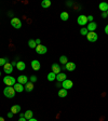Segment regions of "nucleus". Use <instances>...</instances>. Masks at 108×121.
Segmentation results:
<instances>
[{
	"mask_svg": "<svg viewBox=\"0 0 108 121\" xmlns=\"http://www.w3.org/2000/svg\"><path fill=\"white\" fill-rule=\"evenodd\" d=\"M11 25H12L15 29H20V28L22 27V22L20 21V18L13 17L12 20H11Z\"/></svg>",
	"mask_w": 108,
	"mask_h": 121,
	"instance_id": "obj_3",
	"label": "nucleus"
},
{
	"mask_svg": "<svg viewBox=\"0 0 108 121\" xmlns=\"http://www.w3.org/2000/svg\"><path fill=\"white\" fill-rule=\"evenodd\" d=\"M51 5V1L50 0H43L41 2V7L42 8H49Z\"/></svg>",
	"mask_w": 108,
	"mask_h": 121,
	"instance_id": "obj_24",
	"label": "nucleus"
},
{
	"mask_svg": "<svg viewBox=\"0 0 108 121\" xmlns=\"http://www.w3.org/2000/svg\"><path fill=\"white\" fill-rule=\"evenodd\" d=\"M0 121H4V120H3V118H2V117H0Z\"/></svg>",
	"mask_w": 108,
	"mask_h": 121,
	"instance_id": "obj_37",
	"label": "nucleus"
},
{
	"mask_svg": "<svg viewBox=\"0 0 108 121\" xmlns=\"http://www.w3.org/2000/svg\"><path fill=\"white\" fill-rule=\"evenodd\" d=\"M16 68H17L18 70H24L26 68V64L24 62H22V60H20V62L16 63Z\"/></svg>",
	"mask_w": 108,
	"mask_h": 121,
	"instance_id": "obj_18",
	"label": "nucleus"
},
{
	"mask_svg": "<svg viewBox=\"0 0 108 121\" xmlns=\"http://www.w3.org/2000/svg\"><path fill=\"white\" fill-rule=\"evenodd\" d=\"M7 60H8L7 58H0V66H4L8 63Z\"/></svg>",
	"mask_w": 108,
	"mask_h": 121,
	"instance_id": "obj_28",
	"label": "nucleus"
},
{
	"mask_svg": "<svg viewBox=\"0 0 108 121\" xmlns=\"http://www.w3.org/2000/svg\"><path fill=\"white\" fill-rule=\"evenodd\" d=\"M77 22L80 26H84L86 25V23H88V16L86 15H79L78 18H77Z\"/></svg>",
	"mask_w": 108,
	"mask_h": 121,
	"instance_id": "obj_6",
	"label": "nucleus"
},
{
	"mask_svg": "<svg viewBox=\"0 0 108 121\" xmlns=\"http://www.w3.org/2000/svg\"><path fill=\"white\" fill-rule=\"evenodd\" d=\"M13 115H14V113H13V112H11V111H10V112L8 113V118H12V117H13Z\"/></svg>",
	"mask_w": 108,
	"mask_h": 121,
	"instance_id": "obj_33",
	"label": "nucleus"
},
{
	"mask_svg": "<svg viewBox=\"0 0 108 121\" xmlns=\"http://www.w3.org/2000/svg\"><path fill=\"white\" fill-rule=\"evenodd\" d=\"M24 89H25V91H27V92H31V91L34 90V83L33 82H27L25 84V86H24Z\"/></svg>",
	"mask_w": 108,
	"mask_h": 121,
	"instance_id": "obj_17",
	"label": "nucleus"
},
{
	"mask_svg": "<svg viewBox=\"0 0 108 121\" xmlns=\"http://www.w3.org/2000/svg\"><path fill=\"white\" fill-rule=\"evenodd\" d=\"M3 94L5 95V97L8 98H13L15 96V90L13 86H7L3 90Z\"/></svg>",
	"mask_w": 108,
	"mask_h": 121,
	"instance_id": "obj_1",
	"label": "nucleus"
},
{
	"mask_svg": "<svg viewBox=\"0 0 108 121\" xmlns=\"http://www.w3.org/2000/svg\"><path fill=\"white\" fill-rule=\"evenodd\" d=\"M13 88H14L15 92H18V93H21V92H23V91L25 90L24 89V86H23V84H21V83H15L14 86H13Z\"/></svg>",
	"mask_w": 108,
	"mask_h": 121,
	"instance_id": "obj_11",
	"label": "nucleus"
},
{
	"mask_svg": "<svg viewBox=\"0 0 108 121\" xmlns=\"http://www.w3.org/2000/svg\"><path fill=\"white\" fill-rule=\"evenodd\" d=\"M3 83L7 84L8 86H13L16 83V79L12 76H5L4 78H3Z\"/></svg>",
	"mask_w": 108,
	"mask_h": 121,
	"instance_id": "obj_2",
	"label": "nucleus"
},
{
	"mask_svg": "<svg viewBox=\"0 0 108 121\" xmlns=\"http://www.w3.org/2000/svg\"><path fill=\"white\" fill-rule=\"evenodd\" d=\"M60 64H64V65H66V64L68 63V60H67V57H66L65 55H62L60 57Z\"/></svg>",
	"mask_w": 108,
	"mask_h": 121,
	"instance_id": "obj_26",
	"label": "nucleus"
},
{
	"mask_svg": "<svg viewBox=\"0 0 108 121\" xmlns=\"http://www.w3.org/2000/svg\"><path fill=\"white\" fill-rule=\"evenodd\" d=\"M0 77H1V71H0Z\"/></svg>",
	"mask_w": 108,
	"mask_h": 121,
	"instance_id": "obj_38",
	"label": "nucleus"
},
{
	"mask_svg": "<svg viewBox=\"0 0 108 121\" xmlns=\"http://www.w3.org/2000/svg\"><path fill=\"white\" fill-rule=\"evenodd\" d=\"M105 33H106V35H108V25L105 27Z\"/></svg>",
	"mask_w": 108,
	"mask_h": 121,
	"instance_id": "obj_35",
	"label": "nucleus"
},
{
	"mask_svg": "<svg viewBox=\"0 0 108 121\" xmlns=\"http://www.w3.org/2000/svg\"><path fill=\"white\" fill-rule=\"evenodd\" d=\"M28 121H38V120H37V119H34V118H31V119H29V120H28Z\"/></svg>",
	"mask_w": 108,
	"mask_h": 121,
	"instance_id": "obj_36",
	"label": "nucleus"
},
{
	"mask_svg": "<svg viewBox=\"0 0 108 121\" xmlns=\"http://www.w3.org/2000/svg\"><path fill=\"white\" fill-rule=\"evenodd\" d=\"M73 86V83L71 80H69V79H66V80H64L63 82H62V86H63V89H66V90H68V89H71Z\"/></svg>",
	"mask_w": 108,
	"mask_h": 121,
	"instance_id": "obj_7",
	"label": "nucleus"
},
{
	"mask_svg": "<svg viewBox=\"0 0 108 121\" xmlns=\"http://www.w3.org/2000/svg\"><path fill=\"white\" fill-rule=\"evenodd\" d=\"M33 115H34V112L31 110H27L26 112H24V117H25L27 120H29V119L33 118Z\"/></svg>",
	"mask_w": 108,
	"mask_h": 121,
	"instance_id": "obj_21",
	"label": "nucleus"
},
{
	"mask_svg": "<svg viewBox=\"0 0 108 121\" xmlns=\"http://www.w3.org/2000/svg\"><path fill=\"white\" fill-rule=\"evenodd\" d=\"M88 33L89 31H88V29H86V27H83V28H81L80 29V34L82 36H86L88 35Z\"/></svg>",
	"mask_w": 108,
	"mask_h": 121,
	"instance_id": "obj_27",
	"label": "nucleus"
},
{
	"mask_svg": "<svg viewBox=\"0 0 108 121\" xmlns=\"http://www.w3.org/2000/svg\"><path fill=\"white\" fill-rule=\"evenodd\" d=\"M96 28H97V24H96V23H94V22H92V23H89V25H88V27H86V29H88L89 33H92V31H94Z\"/></svg>",
	"mask_w": 108,
	"mask_h": 121,
	"instance_id": "obj_10",
	"label": "nucleus"
},
{
	"mask_svg": "<svg viewBox=\"0 0 108 121\" xmlns=\"http://www.w3.org/2000/svg\"><path fill=\"white\" fill-rule=\"evenodd\" d=\"M36 41V44H40V39H37V40H35Z\"/></svg>",
	"mask_w": 108,
	"mask_h": 121,
	"instance_id": "obj_34",
	"label": "nucleus"
},
{
	"mask_svg": "<svg viewBox=\"0 0 108 121\" xmlns=\"http://www.w3.org/2000/svg\"><path fill=\"white\" fill-rule=\"evenodd\" d=\"M11 112L13 113H20L21 112V106L20 105H14L11 108Z\"/></svg>",
	"mask_w": 108,
	"mask_h": 121,
	"instance_id": "obj_19",
	"label": "nucleus"
},
{
	"mask_svg": "<svg viewBox=\"0 0 108 121\" xmlns=\"http://www.w3.org/2000/svg\"><path fill=\"white\" fill-rule=\"evenodd\" d=\"M52 73H56V75L60 73V65H58V64H56V63L52 64Z\"/></svg>",
	"mask_w": 108,
	"mask_h": 121,
	"instance_id": "obj_15",
	"label": "nucleus"
},
{
	"mask_svg": "<svg viewBox=\"0 0 108 121\" xmlns=\"http://www.w3.org/2000/svg\"><path fill=\"white\" fill-rule=\"evenodd\" d=\"M102 17H103V18L107 17V12H102Z\"/></svg>",
	"mask_w": 108,
	"mask_h": 121,
	"instance_id": "obj_31",
	"label": "nucleus"
},
{
	"mask_svg": "<svg viewBox=\"0 0 108 121\" xmlns=\"http://www.w3.org/2000/svg\"><path fill=\"white\" fill-rule=\"evenodd\" d=\"M17 82L21 83V84H26V83L28 82V78L26 77V76H24V75H21L20 77L17 78Z\"/></svg>",
	"mask_w": 108,
	"mask_h": 121,
	"instance_id": "obj_12",
	"label": "nucleus"
},
{
	"mask_svg": "<svg viewBox=\"0 0 108 121\" xmlns=\"http://www.w3.org/2000/svg\"><path fill=\"white\" fill-rule=\"evenodd\" d=\"M107 16H108V11H107Z\"/></svg>",
	"mask_w": 108,
	"mask_h": 121,
	"instance_id": "obj_39",
	"label": "nucleus"
},
{
	"mask_svg": "<svg viewBox=\"0 0 108 121\" xmlns=\"http://www.w3.org/2000/svg\"><path fill=\"white\" fill-rule=\"evenodd\" d=\"M3 70H4L5 73H11L13 71V66H12V64L7 63L4 66H3Z\"/></svg>",
	"mask_w": 108,
	"mask_h": 121,
	"instance_id": "obj_9",
	"label": "nucleus"
},
{
	"mask_svg": "<svg viewBox=\"0 0 108 121\" xmlns=\"http://www.w3.org/2000/svg\"><path fill=\"white\" fill-rule=\"evenodd\" d=\"M47 51H48V49H47V47L43 45V44H38L37 47H36V52H37L38 54H40V55L45 54Z\"/></svg>",
	"mask_w": 108,
	"mask_h": 121,
	"instance_id": "obj_4",
	"label": "nucleus"
},
{
	"mask_svg": "<svg viewBox=\"0 0 108 121\" xmlns=\"http://www.w3.org/2000/svg\"><path fill=\"white\" fill-rule=\"evenodd\" d=\"M18 121H27V119H26L25 117H21V118L18 119Z\"/></svg>",
	"mask_w": 108,
	"mask_h": 121,
	"instance_id": "obj_32",
	"label": "nucleus"
},
{
	"mask_svg": "<svg viewBox=\"0 0 108 121\" xmlns=\"http://www.w3.org/2000/svg\"><path fill=\"white\" fill-rule=\"evenodd\" d=\"M58 96L60 97H66L67 96V90L66 89H60L58 91Z\"/></svg>",
	"mask_w": 108,
	"mask_h": 121,
	"instance_id": "obj_20",
	"label": "nucleus"
},
{
	"mask_svg": "<svg viewBox=\"0 0 108 121\" xmlns=\"http://www.w3.org/2000/svg\"><path fill=\"white\" fill-rule=\"evenodd\" d=\"M69 18V14L67 12H62L60 13V20L62 21H67Z\"/></svg>",
	"mask_w": 108,
	"mask_h": 121,
	"instance_id": "obj_22",
	"label": "nucleus"
},
{
	"mask_svg": "<svg viewBox=\"0 0 108 121\" xmlns=\"http://www.w3.org/2000/svg\"><path fill=\"white\" fill-rule=\"evenodd\" d=\"M86 38H88V40L90 41V42H96L98 39V36L96 33H94V31H92V33H88V35H86Z\"/></svg>",
	"mask_w": 108,
	"mask_h": 121,
	"instance_id": "obj_5",
	"label": "nucleus"
},
{
	"mask_svg": "<svg viewBox=\"0 0 108 121\" xmlns=\"http://www.w3.org/2000/svg\"><path fill=\"white\" fill-rule=\"evenodd\" d=\"M93 16H92V15H89V16H88V21H90V23H92V22H93Z\"/></svg>",
	"mask_w": 108,
	"mask_h": 121,
	"instance_id": "obj_30",
	"label": "nucleus"
},
{
	"mask_svg": "<svg viewBox=\"0 0 108 121\" xmlns=\"http://www.w3.org/2000/svg\"><path fill=\"white\" fill-rule=\"evenodd\" d=\"M56 80L58 81V82H63L64 80H66V75L63 73H60L56 75Z\"/></svg>",
	"mask_w": 108,
	"mask_h": 121,
	"instance_id": "obj_16",
	"label": "nucleus"
},
{
	"mask_svg": "<svg viewBox=\"0 0 108 121\" xmlns=\"http://www.w3.org/2000/svg\"><path fill=\"white\" fill-rule=\"evenodd\" d=\"M98 9L102 11V12H107L108 11V3L107 2H101L98 5Z\"/></svg>",
	"mask_w": 108,
	"mask_h": 121,
	"instance_id": "obj_14",
	"label": "nucleus"
},
{
	"mask_svg": "<svg viewBox=\"0 0 108 121\" xmlns=\"http://www.w3.org/2000/svg\"><path fill=\"white\" fill-rule=\"evenodd\" d=\"M55 79H56V73H54L51 71V73L48 75V80L49 81H54Z\"/></svg>",
	"mask_w": 108,
	"mask_h": 121,
	"instance_id": "obj_23",
	"label": "nucleus"
},
{
	"mask_svg": "<svg viewBox=\"0 0 108 121\" xmlns=\"http://www.w3.org/2000/svg\"><path fill=\"white\" fill-rule=\"evenodd\" d=\"M28 45H29V48H31V49H36V47H37L36 41L33 40V39H30V40L28 41Z\"/></svg>",
	"mask_w": 108,
	"mask_h": 121,
	"instance_id": "obj_25",
	"label": "nucleus"
},
{
	"mask_svg": "<svg viewBox=\"0 0 108 121\" xmlns=\"http://www.w3.org/2000/svg\"><path fill=\"white\" fill-rule=\"evenodd\" d=\"M31 67H33V69L34 70H39L40 69V67H41V64H40V62L39 60H34L33 62H31Z\"/></svg>",
	"mask_w": 108,
	"mask_h": 121,
	"instance_id": "obj_8",
	"label": "nucleus"
},
{
	"mask_svg": "<svg viewBox=\"0 0 108 121\" xmlns=\"http://www.w3.org/2000/svg\"><path fill=\"white\" fill-rule=\"evenodd\" d=\"M36 81H37V77H36V76H31V77H30V82H36Z\"/></svg>",
	"mask_w": 108,
	"mask_h": 121,
	"instance_id": "obj_29",
	"label": "nucleus"
},
{
	"mask_svg": "<svg viewBox=\"0 0 108 121\" xmlns=\"http://www.w3.org/2000/svg\"><path fill=\"white\" fill-rule=\"evenodd\" d=\"M65 67H66V69H67L68 71H73L76 69V64L71 63V62H68V63L65 65Z\"/></svg>",
	"mask_w": 108,
	"mask_h": 121,
	"instance_id": "obj_13",
	"label": "nucleus"
}]
</instances>
